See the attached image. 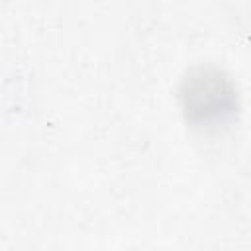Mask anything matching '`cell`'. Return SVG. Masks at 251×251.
Masks as SVG:
<instances>
[{
	"label": "cell",
	"instance_id": "6da1fadb",
	"mask_svg": "<svg viewBox=\"0 0 251 251\" xmlns=\"http://www.w3.org/2000/svg\"><path fill=\"white\" fill-rule=\"evenodd\" d=\"M186 124L202 133L229 127L239 114V94L231 76L212 65L190 69L178 86Z\"/></svg>",
	"mask_w": 251,
	"mask_h": 251
}]
</instances>
